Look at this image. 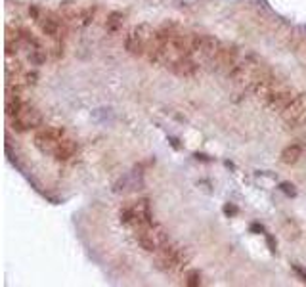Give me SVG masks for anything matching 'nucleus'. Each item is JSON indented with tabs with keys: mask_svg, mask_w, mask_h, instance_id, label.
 I'll return each mask as SVG.
<instances>
[{
	"mask_svg": "<svg viewBox=\"0 0 306 287\" xmlns=\"http://www.w3.org/2000/svg\"><path fill=\"white\" fill-rule=\"evenodd\" d=\"M29 14L37 23L39 31L43 33L46 39L54 41H66L67 37V22L62 18V14L56 12H39L37 8H31Z\"/></svg>",
	"mask_w": 306,
	"mask_h": 287,
	"instance_id": "nucleus-1",
	"label": "nucleus"
},
{
	"mask_svg": "<svg viewBox=\"0 0 306 287\" xmlns=\"http://www.w3.org/2000/svg\"><path fill=\"white\" fill-rule=\"evenodd\" d=\"M157 268L161 272H178L190 263V251L175 243H167L157 253Z\"/></svg>",
	"mask_w": 306,
	"mask_h": 287,
	"instance_id": "nucleus-2",
	"label": "nucleus"
},
{
	"mask_svg": "<svg viewBox=\"0 0 306 287\" xmlns=\"http://www.w3.org/2000/svg\"><path fill=\"white\" fill-rule=\"evenodd\" d=\"M153 33H155V29L148 23H140V25L132 27L125 37V50L134 58H144L152 44Z\"/></svg>",
	"mask_w": 306,
	"mask_h": 287,
	"instance_id": "nucleus-3",
	"label": "nucleus"
},
{
	"mask_svg": "<svg viewBox=\"0 0 306 287\" xmlns=\"http://www.w3.org/2000/svg\"><path fill=\"white\" fill-rule=\"evenodd\" d=\"M64 138H66V131L60 127H41L33 136V144L41 154L52 155Z\"/></svg>",
	"mask_w": 306,
	"mask_h": 287,
	"instance_id": "nucleus-4",
	"label": "nucleus"
},
{
	"mask_svg": "<svg viewBox=\"0 0 306 287\" xmlns=\"http://www.w3.org/2000/svg\"><path fill=\"white\" fill-rule=\"evenodd\" d=\"M43 113L37 110L35 106L31 104H25L23 106L22 113L14 119H10V127L16 131V132H31V131H39L43 127Z\"/></svg>",
	"mask_w": 306,
	"mask_h": 287,
	"instance_id": "nucleus-5",
	"label": "nucleus"
},
{
	"mask_svg": "<svg viewBox=\"0 0 306 287\" xmlns=\"http://www.w3.org/2000/svg\"><path fill=\"white\" fill-rule=\"evenodd\" d=\"M163 66L167 67L173 75L184 77V79L194 77L197 71H199V66L194 62V56H182V54H169L165 58Z\"/></svg>",
	"mask_w": 306,
	"mask_h": 287,
	"instance_id": "nucleus-6",
	"label": "nucleus"
},
{
	"mask_svg": "<svg viewBox=\"0 0 306 287\" xmlns=\"http://www.w3.org/2000/svg\"><path fill=\"white\" fill-rule=\"evenodd\" d=\"M211 64L215 66V69L224 71L226 75L240 64V50L236 44H220L217 56L211 60Z\"/></svg>",
	"mask_w": 306,
	"mask_h": 287,
	"instance_id": "nucleus-7",
	"label": "nucleus"
},
{
	"mask_svg": "<svg viewBox=\"0 0 306 287\" xmlns=\"http://www.w3.org/2000/svg\"><path fill=\"white\" fill-rule=\"evenodd\" d=\"M285 125L287 127H299L306 121V94H297L293 102L282 111Z\"/></svg>",
	"mask_w": 306,
	"mask_h": 287,
	"instance_id": "nucleus-8",
	"label": "nucleus"
},
{
	"mask_svg": "<svg viewBox=\"0 0 306 287\" xmlns=\"http://www.w3.org/2000/svg\"><path fill=\"white\" fill-rule=\"evenodd\" d=\"M264 98V104L270 108V110L274 111H284L291 102H293V98H295V94H293V90L285 88V87H274V88H270L266 94H262Z\"/></svg>",
	"mask_w": 306,
	"mask_h": 287,
	"instance_id": "nucleus-9",
	"label": "nucleus"
},
{
	"mask_svg": "<svg viewBox=\"0 0 306 287\" xmlns=\"http://www.w3.org/2000/svg\"><path fill=\"white\" fill-rule=\"evenodd\" d=\"M79 150H81V146H79V142L77 140H73V138H64L60 144H58V148L54 150V154L52 157L58 161V163H69V161H73L77 155H79Z\"/></svg>",
	"mask_w": 306,
	"mask_h": 287,
	"instance_id": "nucleus-10",
	"label": "nucleus"
},
{
	"mask_svg": "<svg viewBox=\"0 0 306 287\" xmlns=\"http://www.w3.org/2000/svg\"><path fill=\"white\" fill-rule=\"evenodd\" d=\"M303 154H305V146L303 144H289L287 148L282 150L280 159H282L284 165H297L301 161Z\"/></svg>",
	"mask_w": 306,
	"mask_h": 287,
	"instance_id": "nucleus-11",
	"label": "nucleus"
},
{
	"mask_svg": "<svg viewBox=\"0 0 306 287\" xmlns=\"http://www.w3.org/2000/svg\"><path fill=\"white\" fill-rule=\"evenodd\" d=\"M125 22H127V16L123 12H111V14H108V20H106V31L109 35H117L123 31Z\"/></svg>",
	"mask_w": 306,
	"mask_h": 287,
	"instance_id": "nucleus-12",
	"label": "nucleus"
},
{
	"mask_svg": "<svg viewBox=\"0 0 306 287\" xmlns=\"http://www.w3.org/2000/svg\"><path fill=\"white\" fill-rule=\"evenodd\" d=\"M48 58H50V54H48V48H46V46H39V48H33V50L27 52V60H29V64L35 67L44 66Z\"/></svg>",
	"mask_w": 306,
	"mask_h": 287,
	"instance_id": "nucleus-13",
	"label": "nucleus"
},
{
	"mask_svg": "<svg viewBox=\"0 0 306 287\" xmlns=\"http://www.w3.org/2000/svg\"><path fill=\"white\" fill-rule=\"evenodd\" d=\"M119 222L125 224V226H132L136 224V211H134V201L125 203L121 209H119Z\"/></svg>",
	"mask_w": 306,
	"mask_h": 287,
	"instance_id": "nucleus-14",
	"label": "nucleus"
},
{
	"mask_svg": "<svg viewBox=\"0 0 306 287\" xmlns=\"http://www.w3.org/2000/svg\"><path fill=\"white\" fill-rule=\"evenodd\" d=\"M48 54H50V60H54V62L64 60L66 58V41H54L48 46Z\"/></svg>",
	"mask_w": 306,
	"mask_h": 287,
	"instance_id": "nucleus-15",
	"label": "nucleus"
},
{
	"mask_svg": "<svg viewBox=\"0 0 306 287\" xmlns=\"http://www.w3.org/2000/svg\"><path fill=\"white\" fill-rule=\"evenodd\" d=\"M184 284L188 287H199L203 284L201 272H199V270H188V272L184 274Z\"/></svg>",
	"mask_w": 306,
	"mask_h": 287,
	"instance_id": "nucleus-16",
	"label": "nucleus"
},
{
	"mask_svg": "<svg viewBox=\"0 0 306 287\" xmlns=\"http://www.w3.org/2000/svg\"><path fill=\"white\" fill-rule=\"evenodd\" d=\"M280 190L284 192L285 196H289V198H295L297 196V188L293 184H289V182H282L280 184Z\"/></svg>",
	"mask_w": 306,
	"mask_h": 287,
	"instance_id": "nucleus-17",
	"label": "nucleus"
},
{
	"mask_svg": "<svg viewBox=\"0 0 306 287\" xmlns=\"http://www.w3.org/2000/svg\"><path fill=\"white\" fill-rule=\"evenodd\" d=\"M222 211H224V215H226V217H236V215L240 213V209H238L234 203H226V205L222 207Z\"/></svg>",
	"mask_w": 306,
	"mask_h": 287,
	"instance_id": "nucleus-18",
	"label": "nucleus"
},
{
	"mask_svg": "<svg viewBox=\"0 0 306 287\" xmlns=\"http://www.w3.org/2000/svg\"><path fill=\"white\" fill-rule=\"evenodd\" d=\"M264 236H266V243H268L270 253H276V251H278V242L274 240V236H272V234H264Z\"/></svg>",
	"mask_w": 306,
	"mask_h": 287,
	"instance_id": "nucleus-19",
	"label": "nucleus"
},
{
	"mask_svg": "<svg viewBox=\"0 0 306 287\" xmlns=\"http://www.w3.org/2000/svg\"><path fill=\"white\" fill-rule=\"evenodd\" d=\"M291 268H293V270H295V272L301 276V280H303V282H306V270L303 268V266H301V265H291Z\"/></svg>",
	"mask_w": 306,
	"mask_h": 287,
	"instance_id": "nucleus-20",
	"label": "nucleus"
},
{
	"mask_svg": "<svg viewBox=\"0 0 306 287\" xmlns=\"http://www.w3.org/2000/svg\"><path fill=\"white\" fill-rule=\"evenodd\" d=\"M251 232H264L262 224H251Z\"/></svg>",
	"mask_w": 306,
	"mask_h": 287,
	"instance_id": "nucleus-21",
	"label": "nucleus"
},
{
	"mask_svg": "<svg viewBox=\"0 0 306 287\" xmlns=\"http://www.w3.org/2000/svg\"><path fill=\"white\" fill-rule=\"evenodd\" d=\"M171 144H173V148H175V150H180V148H182V146L178 144V140H176V138H171Z\"/></svg>",
	"mask_w": 306,
	"mask_h": 287,
	"instance_id": "nucleus-22",
	"label": "nucleus"
},
{
	"mask_svg": "<svg viewBox=\"0 0 306 287\" xmlns=\"http://www.w3.org/2000/svg\"><path fill=\"white\" fill-rule=\"evenodd\" d=\"M196 159L197 161H199V159H201V161H207V163L211 161V159H207V155H203V154H196Z\"/></svg>",
	"mask_w": 306,
	"mask_h": 287,
	"instance_id": "nucleus-23",
	"label": "nucleus"
}]
</instances>
